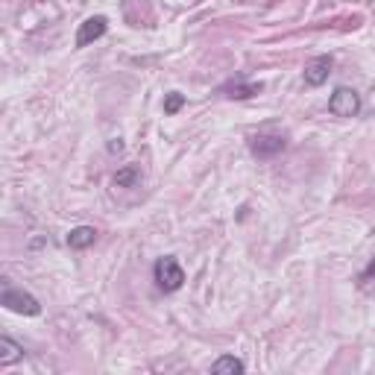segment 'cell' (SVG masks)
<instances>
[{"instance_id":"6da1fadb","label":"cell","mask_w":375,"mask_h":375,"mask_svg":"<svg viewBox=\"0 0 375 375\" xmlns=\"http://www.w3.org/2000/svg\"><path fill=\"white\" fill-rule=\"evenodd\" d=\"M153 276H156V284H158L165 293L179 291V287L185 284V270L179 267V261L173 258V255H165V258H158V261H156Z\"/></svg>"},{"instance_id":"7a4b0ae2","label":"cell","mask_w":375,"mask_h":375,"mask_svg":"<svg viewBox=\"0 0 375 375\" xmlns=\"http://www.w3.org/2000/svg\"><path fill=\"white\" fill-rule=\"evenodd\" d=\"M0 305L15 311V314H24V317H39L42 314L39 299L27 291H21V287H6V291L0 293Z\"/></svg>"},{"instance_id":"3957f363","label":"cell","mask_w":375,"mask_h":375,"mask_svg":"<svg viewBox=\"0 0 375 375\" xmlns=\"http://www.w3.org/2000/svg\"><path fill=\"white\" fill-rule=\"evenodd\" d=\"M329 111L334 118H355L358 111H360V97H358V91H352V89H337L331 97H329Z\"/></svg>"},{"instance_id":"277c9868","label":"cell","mask_w":375,"mask_h":375,"mask_svg":"<svg viewBox=\"0 0 375 375\" xmlns=\"http://www.w3.org/2000/svg\"><path fill=\"white\" fill-rule=\"evenodd\" d=\"M282 149H284V135L279 132H258L249 138V153L255 158H273Z\"/></svg>"},{"instance_id":"5b68a950","label":"cell","mask_w":375,"mask_h":375,"mask_svg":"<svg viewBox=\"0 0 375 375\" xmlns=\"http://www.w3.org/2000/svg\"><path fill=\"white\" fill-rule=\"evenodd\" d=\"M106 30H109L106 15H94V18H89V21H82V24H80V33H77V47L94 44L97 39H103Z\"/></svg>"},{"instance_id":"8992f818","label":"cell","mask_w":375,"mask_h":375,"mask_svg":"<svg viewBox=\"0 0 375 375\" xmlns=\"http://www.w3.org/2000/svg\"><path fill=\"white\" fill-rule=\"evenodd\" d=\"M264 91V85L261 82H244V80H232V82H226V85H220L217 89V94H223V97H229V100H249V97H255V94H261Z\"/></svg>"},{"instance_id":"52a82bcc","label":"cell","mask_w":375,"mask_h":375,"mask_svg":"<svg viewBox=\"0 0 375 375\" xmlns=\"http://www.w3.org/2000/svg\"><path fill=\"white\" fill-rule=\"evenodd\" d=\"M331 68H334L331 56H317V59H311L308 65H305V82H308V85H322V82L329 80Z\"/></svg>"},{"instance_id":"ba28073f","label":"cell","mask_w":375,"mask_h":375,"mask_svg":"<svg viewBox=\"0 0 375 375\" xmlns=\"http://www.w3.org/2000/svg\"><path fill=\"white\" fill-rule=\"evenodd\" d=\"M94 241H97V232L91 226H77V229H71V235H68V246L71 249H89Z\"/></svg>"},{"instance_id":"9c48e42d","label":"cell","mask_w":375,"mask_h":375,"mask_svg":"<svg viewBox=\"0 0 375 375\" xmlns=\"http://www.w3.org/2000/svg\"><path fill=\"white\" fill-rule=\"evenodd\" d=\"M24 358V349L12 340V337H0V367H9Z\"/></svg>"},{"instance_id":"30bf717a","label":"cell","mask_w":375,"mask_h":375,"mask_svg":"<svg viewBox=\"0 0 375 375\" xmlns=\"http://www.w3.org/2000/svg\"><path fill=\"white\" fill-rule=\"evenodd\" d=\"M244 369H246V367H244V360L229 358V355L211 364V372H214V375H235V372H244Z\"/></svg>"},{"instance_id":"8fae6325","label":"cell","mask_w":375,"mask_h":375,"mask_svg":"<svg viewBox=\"0 0 375 375\" xmlns=\"http://www.w3.org/2000/svg\"><path fill=\"white\" fill-rule=\"evenodd\" d=\"M138 182H141V170L135 165H129V167H123V170L115 173V185L118 188H135Z\"/></svg>"},{"instance_id":"7c38bea8","label":"cell","mask_w":375,"mask_h":375,"mask_svg":"<svg viewBox=\"0 0 375 375\" xmlns=\"http://www.w3.org/2000/svg\"><path fill=\"white\" fill-rule=\"evenodd\" d=\"M358 287H360L364 293H372V291H375V258L367 264V270L358 276Z\"/></svg>"},{"instance_id":"4fadbf2b","label":"cell","mask_w":375,"mask_h":375,"mask_svg":"<svg viewBox=\"0 0 375 375\" xmlns=\"http://www.w3.org/2000/svg\"><path fill=\"white\" fill-rule=\"evenodd\" d=\"M185 106V97L179 94V91H173V94H167V100H165V115H176V111Z\"/></svg>"},{"instance_id":"5bb4252c","label":"cell","mask_w":375,"mask_h":375,"mask_svg":"<svg viewBox=\"0 0 375 375\" xmlns=\"http://www.w3.org/2000/svg\"><path fill=\"white\" fill-rule=\"evenodd\" d=\"M120 149H123V141H120V138H115V141L109 144V153H120Z\"/></svg>"}]
</instances>
